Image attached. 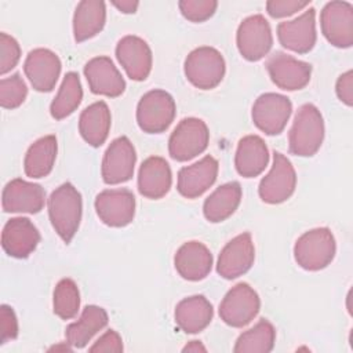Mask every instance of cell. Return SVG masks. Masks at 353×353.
I'll list each match as a JSON object with an SVG mask.
<instances>
[{
  "label": "cell",
  "instance_id": "6da1fadb",
  "mask_svg": "<svg viewBox=\"0 0 353 353\" xmlns=\"http://www.w3.org/2000/svg\"><path fill=\"white\" fill-rule=\"evenodd\" d=\"M48 216L58 236L69 244L74 237L83 212L80 192L70 183L59 185L47 200Z\"/></svg>",
  "mask_w": 353,
  "mask_h": 353
},
{
  "label": "cell",
  "instance_id": "7a4b0ae2",
  "mask_svg": "<svg viewBox=\"0 0 353 353\" xmlns=\"http://www.w3.org/2000/svg\"><path fill=\"white\" fill-rule=\"evenodd\" d=\"M324 139V120L313 103L302 105L288 132V149L301 157L314 156Z\"/></svg>",
  "mask_w": 353,
  "mask_h": 353
},
{
  "label": "cell",
  "instance_id": "3957f363",
  "mask_svg": "<svg viewBox=\"0 0 353 353\" xmlns=\"http://www.w3.org/2000/svg\"><path fill=\"white\" fill-rule=\"evenodd\" d=\"M336 252L335 237L328 228H314L298 237L294 245L295 262L305 270L327 268Z\"/></svg>",
  "mask_w": 353,
  "mask_h": 353
},
{
  "label": "cell",
  "instance_id": "277c9868",
  "mask_svg": "<svg viewBox=\"0 0 353 353\" xmlns=\"http://www.w3.org/2000/svg\"><path fill=\"white\" fill-rule=\"evenodd\" d=\"M226 70L222 54L208 46L194 48L185 59L183 72L196 88L212 90L223 79Z\"/></svg>",
  "mask_w": 353,
  "mask_h": 353
},
{
  "label": "cell",
  "instance_id": "5b68a950",
  "mask_svg": "<svg viewBox=\"0 0 353 353\" xmlns=\"http://www.w3.org/2000/svg\"><path fill=\"white\" fill-rule=\"evenodd\" d=\"M175 101L164 90H152L142 95L137 106V123L143 132H164L174 121Z\"/></svg>",
  "mask_w": 353,
  "mask_h": 353
},
{
  "label": "cell",
  "instance_id": "8992f818",
  "mask_svg": "<svg viewBox=\"0 0 353 353\" xmlns=\"http://www.w3.org/2000/svg\"><path fill=\"white\" fill-rule=\"evenodd\" d=\"M210 142L207 124L197 117L182 119L168 139V153L176 161H188L201 154Z\"/></svg>",
  "mask_w": 353,
  "mask_h": 353
},
{
  "label": "cell",
  "instance_id": "52a82bcc",
  "mask_svg": "<svg viewBox=\"0 0 353 353\" xmlns=\"http://www.w3.org/2000/svg\"><path fill=\"white\" fill-rule=\"evenodd\" d=\"M261 309V299L256 291L247 283H239L232 287L219 303L221 320L234 328H243L250 324Z\"/></svg>",
  "mask_w": 353,
  "mask_h": 353
},
{
  "label": "cell",
  "instance_id": "ba28073f",
  "mask_svg": "<svg viewBox=\"0 0 353 353\" xmlns=\"http://www.w3.org/2000/svg\"><path fill=\"white\" fill-rule=\"evenodd\" d=\"M296 186V174L290 159L280 152L273 153L270 171L261 179L258 194L263 203L280 204L288 200Z\"/></svg>",
  "mask_w": 353,
  "mask_h": 353
},
{
  "label": "cell",
  "instance_id": "9c48e42d",
  "mask_svg": "<svg viewBox=\"0 0 353 353\" xmlns=\"http://www.w3.org/2000/svg\"><path fill=\"white\" fill-rule=\"evenodd\" d=\"M236 43L244 59L250 62L262 59L273 46V34L268 19L261 14L243 19L237 28Z\"/></svg>",
  "mask_w": 353,
  "mask_h": 353
},
{
  "label": "cell",
  "instance_id": "30bf717a",
  "mask_svg": "<svg viewBox=\"0 0 353 353\" xmlns=\"http://www.w3.org/2000/svg\"><path fill=\"white\" fill-rule=\"evenodd\" d=\"M292 113V103L288 97L265 92L259 95L251 110L252 123L266 135H279L287 125Z\"/></svg>",
  "mask_w": 353,
  "mask_h": 353
},
{
  "label": "cell",
  "instance_id": "8fae6325",
  "mask_svg": "<svg viewBox=\"0 0 353 353\" xmlns=\"http://www.w3.org/2000/svg\"><path fill=\"white\" fill-rule=\"evenodd\" d=\"M320 26L330 44L349 48L353 44V6L347 1H330L320 14Z\"/></svg>",
  "mask_w": 353,
  "mask_h": 353
},
{
  "label": "cell",
  "instance_id": "7c38bea8",
  "mask_svg": "<svg viewBox=\"0 0 353 353\" xmlns=\"http://www.w3.org/2000/svg\"><path fill=\"white\" fill-rule=\"evenodd\" d=\"M94 204L99 219L110 228H124L134 221L135 196L125 188L102 190Z\"/></svg>",
  "mask_w": 353,
  "mask_h": 353
},
{
  "label": "cell",
  "instance_id": "4fadbf2b",
  "mask_svg": "<svg viewBox=\"0 0 353 353\" xmlns=\"http://www.w3.org/2000/svg\"><path fill=\"white\" fill-rule=\"evenodd\" d=\"M137 163L135 148L127 137H119L108 146L101 165L102 179L108 185H117L132 178Z\"/></svg>",
  "mask_w": 353,
  "mask_h": 353
},
{
  "label": "cell",
  "instance_id": "5bb4252c",
  "mask_svg": "<svg viewBox=\"0 0 353 353\" xmlns=\"http://www.w3.org/2000/svg\"><path fill=\"white\" fill-rule=\"evenodd\" d=\"M265 66L270 80L284 91L302 90L310 81L312 65L285 52L272 54Z\"/></svg>",
  "mask_w": 353,
  "mask_h": 353
},
{
  "label": "cell",
  "instance_id": "9a60e30c",
  "mask_svg": "<svg viewBox=\"0 0 353 353\" xmlns=\"http://www.w3.org/2000/svg\"><path fill=\"white\" fill-rule=\"evenodd\" d=\"M255 247L252 237L244 232L233 237L221 251L216 262V272L226 280H233L247 273L254 265Z\"/></svg>",
  "mask_w": 353,
  "mask_h": 353
},
{
  "label": "cell",
  "instance_id": "2e32d148",
  "mask_svg": "<svg viewBox=\"0 0 353 353\" xmlns=\"http://www.w3.org/2000/svg\"><path fill=\"white\" fill-rule=\"evenodd\" d=\"M277 37L280 44L294 52H309L317 40L316 10L310 7L299 17L284 21L277 25Z\"/></svg>",
  "mask_w": 353,
  "mask_h": 353
},
{
  "label": "cell",
  "instance_id": "e0dca14e",
  "mask_svg": "<svg viewBox=\"0 0 353 353\" xmlns=\"http://www.w3.org/2000/svg\"><path fill=\"white\" fill-rule=\"evenodd\" d=\"M61 59L48 48H34L29 51L23 63V72L32 87L39 92L54 90L61 74Z\"/></svg>",
  "mask_w": 353,
  "mask_h": 353
},
{
  "label": "cell",
  "instance_id": "ac0fdd59",
  "mask_svg": "<svg viewBox=\"0 0 353 353\" xmlns=\"http://www.w3.org/2000/svg\"><path fill=\"white\" fill-rule=\"evenodd\" d=\"M116 58L131 80L142 81L152 70V50L149 44L134 34L121 37L116 46Z\"/></svg>",
  "mask_w": 353,
  "mask_h": 353
},
{
  "label": "cell",
  "instance_id": "d6986e66",
  "mask_svg": "<svg viewBox=\"0 0 353 353\" xmlns=\"http://www.w3.org/2000/svg\"><path fill=\"white\" fill-rule=\"evenodd\" d=\"M46 203V192L39 183L22 178L11 179L3 189L1 207L4 212L37 214Z\"/></svg>",
  "mask_w": 353,
  "mask_h": 353
},
{
  "label": "cell",
  "instance_id": "ffe728a7",
  "mask_svg": "<svg viewBox=\"0 0 353 353\" xmlns=\"http://www.w3.org/2000/svg\"><path fill=\"white\" fill-rule=\"evenodd\" d=\"M40 243V232L29 218L17 216L7 221L1 232V247L7 255L28 258Z\"/></svg>",
  "mask_w": 353,
  "mask_h": 353
},
{
  "label": "cell",
  "instance_id": "44dd1931",
  "mask_svg": "<svg viewBox=\"0 0 353 353\" xmlns=\"http://www.w3.org/2000/svg\"><path fill=\"white\" fill-rule=\"evenodd\" d=\"M84 76L92 94L116 98L125 90V81L109 57L90 59L84 65Z\"/></svg>",
  "mask_w": 353,
  "mask_h": 353
},
{
  "label": "cell",
  "instance_id": "7402d4cb",
  "mask_svg": "<svg viewBox=\"0 0 353 353\" xmlns=\"http://www.w3.org/2000/svg\"><path fill=\"white\" fill-rule=\"evenodd\" d=\"M219 164L216 159L207 154L192 165L182 167L178 172L176 189L186 199H196L207 192L218 176Z\"/></svg>",
  "mask_w": 353,
  "mask_h": 353
},
{
  "label": "cell",
  "instance_id": "603a6c76",
  "mask_svg": "<svg viewBox=\"0 0 353 353\" xmlns=\"http://www.w3.org/2000/svg\"><path fill=\"white\" fill-rule=\"evenodd\" d=\"M212 254L207 245L192 240L178 248L174 256V266L182 279L199 281L208 276L212 269Z\"/></svg>",
  "mask_w": 353,
  "mask_h": 353
},
{
  "label": "cell",
  "instance_id": "cb8c5ba5",
  "mask_svg": "<svg viewBox=\"0 0 353 353\" xmlns=\"http://www.w3.org/2000/svg\"><path fill=\"white\" fill-rule=\"evenodd\" d=\"M172 183V174L170 164L160 156H150L139 167L138 171V190L152 200L164 197Z\"/></svg>",
  "mask_w": 353,
  "mask_h": 353
},
{
  "label": "cell",
  "instance_id": "d4e9b609",
  "mask_svg": "<svg viewBox=\"0 0 353 353\" xmlns=\"http://www.w3.org/2000/svg\"><path fill=\"white\" fill-rule=\"evenodd\" d=\"M269 163V150L259 135L243 137L236 149L234 167L244 178H255L263 172Z\"/></svg>",
  "mask_w": 353,
  "mask_h": 353
},
{
  "label": "cell",
  "instance_id": "484cf974",
  "mask_svg": "<svg viewBox=\"0 0 353 353\" xmlns=\"http://www.w3.org/2000/svg\"><path fill=\"white\" fill-rule=\"evenodd\" d=\"M214 316L211 302L203 295L182 299L175 307V323L186 334H197L208 327Z\"/></svg>",
  "mask_w": 353,
  "mask_h": 353
},
{
  "label": "cell",
  "instance_id": "4316f807",
  "mask_svg": "<svg viewBox=\"0 0 353 353\" xmlns=\"http://www.w3.org/2000/svg\"><path fill=\"white\" fill-rule=\"evenodd\" d=\"M112 124L110 110L103 101H97L87 106L79 117V131L83 139L98 148L105 143Z\"/></svg>",
  "mask_w": 353,
  "mask_h": 353
},
{
  "label": "cell",
  "instance_id": "83f0119b",
  "mask_svg": "<svg viewBox=\"0 0 353 353\" xmlns=\"http://www.w3.org/2000/svg\"><path fill=\"white\" fill-rule=\"evenodd\" d=\"M108 313L103 307L97 305H87L77 321L69 324L65 331L68 345L76 349L84 347L95 334H98L108 324Z\"/></svg>",
  "mask_w": 353,
  "mask_h": 353
},
{
  "label": "cell",
  "instance_id": "f1b7e54d",
  "mask_svg": "<svg viewBox=\"0 0 353 353\" xmlns=\"http://www.w3.org/2000/svg\"><path fill=\"white\" fill-rule=\"evenodd\" d=\"M106 22V6L101 0H83L73 14V36L76 43L97 36Z\"/></svg>",
  "mask_w": 353,
  "mask_h": 353
},
{
  "label": "cell",
  "instance_id": "f546056e",
  "mask_svg": "<svg viewBox=\"0 0 353 353\" xmlns=\"http://www.w3.org/2000/svg\"><path fill=\"white\" fill-rule=\"evenodd\" d=\"M241 186L239 182L232 181L216 188L203 204V214L207 221L219 223L228 219L240 205Z\"/></svg>",
  "mask_w": 353,
  "mask_h": 353
},
{
  "label": "cell",
  "instance_id": "4dcf8cb0",
  "mask_svg": "<svg viewBox=\"0 0 353 353\" xmlns=\"http://www.w3.org/2000/svg\"><path fill=\"white\" fill-rule=\"evenodd\" d=\"M58 152L55 135H46L34 141L26 150L23 171L26 176L39 179L47 176L54 167Z\"/></svg>",
  "mask_w": 353,
  "mask_h": 353
},
{
  "label": "cell",
  "instance_id": "1f68e13d",
  "mask_svg": "<svg viewBox=\"0 0 353 353\" xmlns=\"http://www.w3.org/2000/svg\"><path fill=\"white\" fill-rule=\"evenodd\" d=\"M83 88L76 72H68L61 83L57 97L50 105V113L55 120L70 116L81 103Z\"/></svg>",
  "mask_w": 353,
  "mask_h": 353
},
{
  "label": "cell",
  "instance_id": "d6a6232c",
  "mask_svg": "<svg viewBox=\"0 0 353 353\" xmlns=\"http://www.w3.org/2000/svg\"><path fill=\"white\" fill-rule=\"evenodd\" d=\"M276 330L273 324L261 319L254 327L240 334L233 352L236 353H269L274 347Z\"/></svg>",
  "mask_w": 353,
  "mask_h": 353
},
{
  "label": "cell",
  "instance_id": "836d02e7",
  "mask_svg": "<svg viewBox=\"0 0 353 353\" xmlns=\"http://www.w3.org/2000/svg\"><path fill=\"white\" fill-rule=\"evenodd\" d=\"M54 313L62 320L73 319L80 310V291L72 279H62L52 294Z\"/></svg>",
  "mask_w": 353,
  "mask_h": 353
},
{
  "label": "cell",
  "instance_id": "e575fe53",
  "mask_svg": "<svg viewBox=\"0 0 353 353\" xmlns=\"http://www.w3.org/2000/svg\"><path fill=\"white\" fill-rule=\"evenodd\" d=\"M28 95V87L19 73L0 80V105L4 109H15L21 106Z\"/></svg>",
  "mask_w": 353,
  "mask_h": 353
},
{
  "label": "cell",
  "instance_id": "d590c367",
  "mask_svg": "<svg viewBox=\"0 0 353 353\" xmlns=\"http://www.w3.org/2000/svg\"><path fill=\"white\" fill-rule=\"evenodd\" d=\"M181 14L190 22H204L216 11L215 0H181L178 3Z\"/></svg>",
  "mask_w": 353,
  "mask_h": 353
},
{
  "label": "cell",
  "instance_id": "8d00e7d4",
  "mask_svg": "<svg viewBox=\"0 0 353 353\" xmlns=\"http://www.w3.org/2000/svg\"><path fill=\"white\" fill-rule=\"evenodd\" d=\"M21 58V47L18 41L1 32L0 33V74H6L11 72L17 66Z\"/></svg>",
  "mask_w": 353,
  "mask_h": 353
},
{
  "label": "cell",
  "instance_id": "74e56055",
  "mask_svg": "<svg viewBox=\"0 0 353 353\" xmlns=\"http://www.w3.org/2000/svg\"><path fill=\"white\" fill-rule=\"evenodd\" d=\"M310 1L298 0H269L266 1V11L272 18H284L307 7Z\"/></svg>",
  "mask_w": 353,
  "mask_h": 353
},
{
  "label": "cell",
  "instance_id": "f35d334b",
  "mask_svg": "<svg viewBox=\"0 0 353 353\" xmlns=\"http://www.w3.org/2000/svg\"><path fill=\"white\" fill-rule=\"evenodd\" d=\"M0 334L1 345L18 336V320L14 309L8 305L0 306Z\"/></svg>",
  "mask_w": 353,
  "mask_h": 353
},
{
  "label": "cell",
  "instance_id": "ab89813d",
  "mask_svg": "<svg viewBox=\"0 0 353 353\" xmlns=\"http://www.w3.org/2000/svg\"><path fill=\"white\" fill-rule=\"evenodd\" d=\"M90 352H123V341L121 336L114 330H108L103 335L99 336L97 342L88 349Z\"/></svg>",
  "mask_w": 353,
  "mask_h": 353
},
{
  "label": "cell",
  "instance_id": "60d3db41",
  "mask_svg": "<svg viewBox=\"0 0 353 353\" xmlns=\"http://www.w3.org/2000/svg\"><path fill=\"white\" fill-rule=\"evenodd\" d=\"M335 91L341 102H343L346 106L353 105V72L352 70H347L338 77Z\"/></svg>",
  "mask_w": 353,
  "mask_h": 353
},
{
  "label": "cell",
  "instance_id": "b9f144b4",
  "mask_svg": "<svg viewBox=\"0 0 353 353\" xmlns=\"http://www.w3.org/2000/svg\"><path fill=\"white\" fill-rule=\"evenodd\" d=\"M112 4L121 12L124 14H134L139 6L138 1L132 0H121V1H112Z\"/></svg>",
  "mask_w": 353,
  "mask_h": 353
},
{
  "label": "cell",
  "instance_id": "7bdbcfd3",
  "mask_svg": "<svg viewBox=\"0 0 353 353\" xmlns=\"http://www.w3.org/2000/svg\"><path fill=\"white\" fill-rule=\"evenodd\" d=\"M207 349L203 346V343L200 341H190L183 349L182 352H205Z\"/></svg>",
  "mask_w": 353,
  "mask_h": 353
}]
</instances>
